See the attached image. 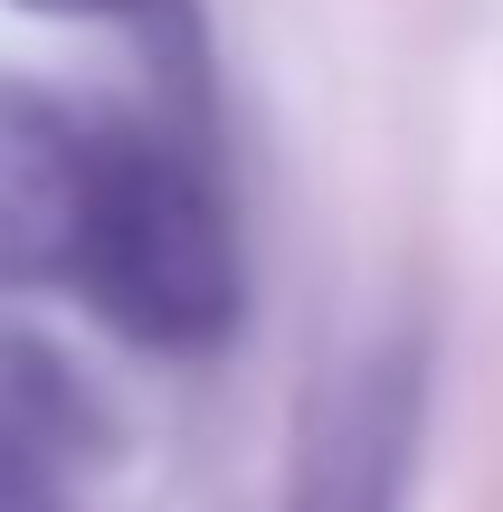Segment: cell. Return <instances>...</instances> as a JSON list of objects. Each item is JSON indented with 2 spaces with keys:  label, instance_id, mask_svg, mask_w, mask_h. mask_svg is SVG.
<instances>
[{
  "label": "cell",
  "instance_id": "6da1fadb",
  "mask_svg": "<svg viewBox=\"0 0 503 512\" xmlns=\"http://www.w3.org/2000/svg\"><path fill=\"white\" fill-rule=\"evenodd\" d=\"M67 285L143 351H219L247 313V256L219 171L181 133L95 124Z\"/></svg>",
  "mask_w": 503,
  "mask_h": 512
},
{
  "label": "cell",
  "instance_id": "3957f363",
  "mask_svg": "<svg viewBox=\"0 0 503 512\" xmlns=\"http://www.w3.org/2000/svg\"><path fill=\"white\" fill-rule=\"evenodd\" d=\"M95 124L29 86H0V285H67L86 219Z\"/></svg>",
  "mask_w": 503,
  "mask_h": 512
},
{
  "label": "cell",
  "instance_id": "7a4b0ae2",
  "mask_svg": "<svg viewBox=\"0 0 503 512\" xmlns=\"http://www.w3.org/2000/svg\"><path fill=\"white\" fill-rule=\"evenodd\" d=\"M418 418H428L418 342H371L361 361H342L304 408L285 512H399L418 465Z\"/></svg>",
  "mask_w": 503,
  "mask_h": 512
},
{
  "label": "cell",
  "instance_id": "277c9868",
  "mask_svg": "<svg viewBox=\"0 0 503 512\" xmlns=\"http://www.w3.org/2000/svg\"><path fill=\"white\" fill-rule=\"evenodd\" d=\"M95 446V399L38 332L0 323V512H76L67 484Z\"/></svg>",
  "mask_w": 503,
  "mask_h": 512
},
{
  "label": "cell",
  "instance_id": "5b68a950",
  "mask_svg": "<svg viewBox=\"0 0 503 512\" xmlns=\"http://www.w3.org/2000/svg\"><path fill=\"white\" fill-rule=\"evenodd\" d=\"M19 10H48V19H162L171 0H19Z\"/></svg>",
  "mask_w": 503,
  "mask_h": 512
}]
</instances>
